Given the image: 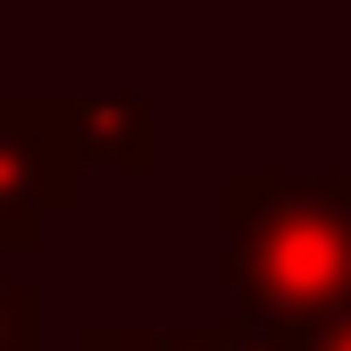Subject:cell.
Instances as JSON below:
<instances>
[{
	"label": "cell",
	"instance_id": "cell-1",
	"mask_svg": "<svg viewBox=\"0 0 351 351\" xmlns=\"http://www.w3.org/2000/svg\"><path fill=\"white\" fill-rule=\"evenodd\" d=\"M226 276L243 318L259 326H310L351 310V167L343 176H285L243 167L226 176Z\"/></svg>",
	"mask_w": 351,
	"mask_h": 351
},
{
	"label": "cell",
	"instance_id": "cell-2",
	"mask_svg": "<svg viewBox=\"0 0 351 351\" xmlns=\"http://www.w3.org/2000/svg\"><path fill=\"white\" fill-rule=\"evenodd\" d=\"M84 193V159L67 143L59 101H0V259L42 234V217H67Z\"/></svg>",
	"mask_w": 351,
	"mask_h": 351
},
{
	"label": "cell",
	"instance_id": "cell-3",
	"mask_svg": "<svg viewBox=\"0 0 351 351\" xmlns=\"http://www.w3.org/2000/svg\"><path fill=\"white\" fill-rule=\"evenodd\" d=\"M67 109V143L84 167H117V176H143L151 151H159V109L134 101V93H109V101H59Z\"/></svg>",
	"mask_w": 351,
	"mask_h": 351
},
{
	"label": "cell",
	"instance_id": "cell-4",
	"mask_svg": "<svg viewBox=\"0 0 351 351\" xmlns=\"http://www.w3.org/2000/svg\"><path fill=\"white\" fill-rule=\"evenodd\" d=\"M234 351H351V310L310 318V326H259L234 310Z\"/></svg>",
	"mask_w": 351,
	"mask_h": 351
},
{
	"label": "cell",
	"instance_id": "cell-5",
	"mask_svg": "<svg viewBox=\"0 0 351 351\" xmlns=\"http://www.w3.org/2000/svg\"><path fill=\"white\" fill-rule=\"evenodd\" d=\"M0 351H42V293L0 259Z\"/></svg>",
	"mask_w": 351,
	"mask_h": 351
},
{
	"label": "cell",
	"instance_id": "cell-6",
	"mask_svg": "<svg viewBox=\"0 0 351 351\" xmlns=\"http://www.w3.org/2000/svg\"><path fill=\"white\" fill-rule=\"evenodd\" d=\"M67 351H159V326H143V318H84Z\"/></svg>",
	"mask_w": 351,
	"mask_h": 351
},
{
	"label": "cell",
	"instance_id": "cell-7",
	"mask_svg": "<svg viewBox=\"0 0 351 351\" xmlns=\"http://www.w3.org/2000/svg\"><path fill=\"white\" fill-rule=\"evenodd\" d=\"M159 351H234V310L193 318V326H159Z\"/></svg>",
	"mask_w": 351,
	"mask_h": 351
}]
</instances>
